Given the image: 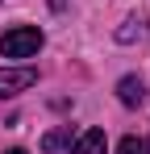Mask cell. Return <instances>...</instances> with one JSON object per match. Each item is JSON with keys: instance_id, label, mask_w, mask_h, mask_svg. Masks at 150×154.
<instances>
[{"instance_id": "cell-1", "label": "cell", "mask_w": 150, "mask_h": 154, "mask_svg": "<svg viewBox=\"0 0 150 154\" xmlns=\"http://www.w3.org/2000/svg\"><path fill=\"white\" fill-rule=\"evenodd\" d=\"M42 50V29L38 25H13L0 33V54L4 58H29Z\"/></svg>"}, {"instance_id": "cell-8", "label": "cell", "mask_w": 150, "mask_h": 154, "mask_svg": "<svg viewBox=\"0 0 150 154\" xmlns=\"http://www.w3.org/2000/svg\"><path fill=\"white\" fill-rule=\"evenodd\" d=\"M4 154H29V150H4Z\"/></svg>"}, {"instance_id": "cell-7", "label": "cell", "mask_w": 150, "mask_h": 154, "mask_svg": "<svg viewBox=\"0 0 150 154\" xmlns=\"http://www.w3.org/2000/svg\"><path fill=\"white\" fill-rule=\"evenodd\" d=\"M133 33H142L138 21H125V29H117V38H121V42H133Z\"/></svg>"}, {"instance_id": "cell-4", "label": "cell", "mask_w": 150, "mask_h": 154, "mask_svg": "<svg viewBox=\"0 0 150 154\" xmlns=\"http://www.w3.org/2000/svg\"><path fill=\"white\" fill-rule=\"evenodd\" d=\"M117 96H121V104H125V108H133V104H142V96H146V88H142V79L125 75L121 83H117Z\"/></svg>"}, {"instance_id": "cell-2", "label": "cell", "mask_w": 150, "mask_h": 154, "mask_svg": "<svg viewBox=\"0 0 150 154\" xmlns=\"http://www.w3.org/2000/svg\"><path fill=\"white\" fill-rule=\"evenodd\" d=\"M38 83V71L33 67H0V100L4 96H17V92H25V88H33Z\"/></svg>"}, {"instance_id": "cell-5", "label": "cell", "mask_w": 150, "mask_h": 154, "mask_svg": "<svg viewBox=\"0 0 150 154\" xmlns=\"http://www.w3.org/2000/svg\"><path fill=\"white\" fill-rule=\"evenodd\" d=\"M63 146H71V125H63V129H50L46 137H42V150H46V154L63 150Z\"/></svg>"}, {"instance_id": "cell-3", "label": "cell", "mask_w": 150, "mask_h": 154, "mask_svg": "<svg viewBox=\"0 0 150 154\" xmlns=\"http://www.w3.org/2000/svg\"><path fill=\"white\" fill-rule=\"evenodd\" d=\"M67 154H108V142H104V129H83L79 142H75Z\"/></svg>"}, {"instance_id": "cell-6", "label": "cell", "mask_w": 150, "mask_h": 154, "mask_svg": "<svg viewBox=\"0 0 150 154\" xmlns=\"http://www.w3.org/2000/svg\"><path fill=\"white\" fill-rule=\"evenodd\" d=\"M117 154H150V142H142V137H121Z\"/></svg>"}]
</instances>
